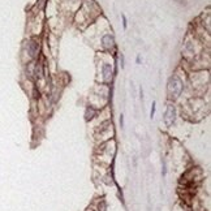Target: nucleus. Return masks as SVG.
Here are the masks:
<instances>
[{
  "instance_id": "obj_1",
  "label": "nucleus",
  "mask_w": 211,
  "mask_h": 211,
  "mask_svg": "<svg viewBox=\"0 0 211 211\" xmlns=\"http://www.w3.org/2000/svg\"><path fill=\"white\" fill-rule=\"evenodd\" d=\"M184 90V82L179 76H172L168 81V93L171 99H176L181 95V93Z\"/></svg>"
},
{
  "instance_id": "obj_2",
  "label": "nucleus",
  "mask_w": 211,
  "mask_h": 211,
  "mask_svg": "<svg viewBox=\"0 0 211 211\" xmlns=\"http://www.w3.org/2000/svg\"><path fill=\"white\" fill-rule=\"evenodd\" d=\"M25 51L30 59H37L39 52V41L37 38H30L25 43Z\"/></svg>"
},
{
  "instance_id": "obj_3",
  "label": "nucleus",
  "mask_w": 211,
  "mask_h": 211,
  "mask_svg": "<svg viewBox=\"0 0 211 211\" xmlns=\"http://www.w3.org/2000/svg\"><path fill=\"white\" fill-rule=\"evenodd\" d=\"M100 46L103 48V51L106 52H111L112 50L116 48V42H115V37L112 33H106L102 35L100 38Z\"/></svg>"
},
{
  "instance_id": "obj_4",
  "label": "nucleus",
  "mask_w": 211,
  "mask_h": 211,
  "mask_svg": "<svg viewBox=\"0 0 211 211\" xmlns=\"http://www.w3.org/2000/svg\"><path fill=\"white\" fill-rule=\"evenodd\" d=\"M164 121H165L167 125H171L172 122L175 121V107H173L172 104H168V107H167V112H165Z\"/></svg>"
},
{
  "instance_id": "obj_5",
  "label": "nucleus",
  "mask_w": 211,
  "mask_h": 211,
  "mask_svg": "<svg viewBox=\"0 0 211 211\" xmlns=\"http://www.w3.org/2000/svg\"><path fill=\"white\" fill-rule=\"evenodd\" d=\"M155 111H156V102H152V104H151V110H150V119H151V120L154 119V116H155Z\"/></svg>"
},
{
  "instance_id": "obj_6",
  "label": "nucleus",
  "mask_w": 211,
  "mask_h": 211,
  "mask_svg": "<svg viewBox=\"0 0 211 211\" xmlns=\"http://www.w3.org/2000/svg\"><path fill=\"white\" fill-rule=\"evenodd\" d=\"M121 20H122V27H124V30H127L128 27V20H127V16L124 13H121Z\"/></svg>"
},
{
  "instance_id": "obj_7",
  "label": "nucleus",
  "mask_w": 211,
  "mask_h": 211,
  "mask_svg": "<svg viewBox=\"0 0 211 211\" xmlns=\"http://www.w3.org/2000/svg\"><path fill=\"white\" fill-rule=\"evenodd\" d=\"M119 61H120L119 65L121 67V69H124V68H125V64H124V63H125V59H124V55H122V54L119 55Z\"/></svg>"
},
{
  "instance_id": "obj_8",
  "label": "nucleus",
  "mask_w": 211,
  "mask_h": 211,
  "mask_svg": "<svg viewBox=\"0 0 211 211\" xmlns=\"http://www.w3.org/2000/svg\"><path fill=\"white\" fill-rule=\"evenodd\" d=\"M120 127L124 128V115H120Z\"/></svg>"
},
{
  "instance_id": "obj_9",
  "label": "nucleus",
  "mask_w": 211,
  "mask_h": 211,
  "mask_svg": "<svg viewBox=\"0 0 211 211\" xmlns=\"http://www.w3.org/2000/svg\"><path fill=\"white\" fill-rule=\"evenodd\" d=\"M136 63L137 64H141V56H137L136 57Z\"/></svg>"
},
{
  "instance_id": "obj_10",
  "label": "nucleus",
  "mask_w": 211,
  "mask_h": 211,
  "mask_svg": "<svg viewBox=\"0 0 211 211\" xmlns=\"http://www.w3.org/2000/svg\"><path fill=\"white\" fill-rule=\"evenodd\" d=\"M140 95H141V99H143V89L140 87Z\"/></svg>"
}]
</instances>
